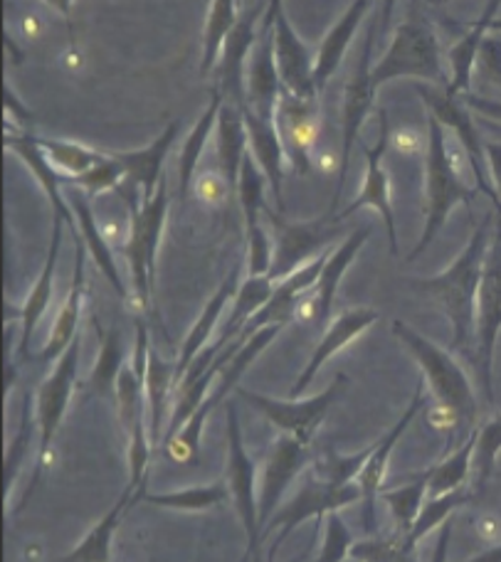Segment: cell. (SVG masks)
Wrapping results in <instances>:
<instances>
[{
    "mask_svg": "<svg viewBox=\"0 0 501 562\" xmlns=\"http://www.w3.org/2000/svg\"><path fill=\"white\" fill-rule=\"evenodd\" d=\"M489 225H492V217H487L485 223L475 229V235L469 239L463 257H459L445 274L410 281L415 289L427 291V294H433L439 304L445 306V314L453 321L455 328V344L463 348L477 334V294L479 284H482L485 259L489 252Z\"/></svg>",
    "mask_w": 501,
    "mask_h": 562,
    "instance_id": "obj_1",
    "label": "cell"
},
{
    "mask_svg": "<svg viewBox=\"0 0 501 562\" xmlns=\"http://www.w3.org/2000/svg\"><path fill=\"white\" fill-rule=\"evenodd\" d=\"M393 336L403 340V346L413 353L417 366L423 368L427 378V385L433 387L435 397L443 403L449 415L465 422L477 419V400L472 383H469L467 373L457 360L427 340L423 334L410 328L403 321H393Z\"/></svg>",
    "mask_w": 501,
    "mask_h": 562,
    "instance_id": "obj_2",
    "label": "cell"
},
{
    "mask_svg": "<svg viewBox=\"0 0 501 562\" xmlns=\"http://www.w3.org/2000/svg\"><path fill=\"white\" fill-rule=\"evenodd\" d=\"M396 77L430 79V82H449L439 59V43L430 23L420 15H410L396 27L393 43L370 72V82L378 89Z\"/></svg>",
    "mask_w": 501,
    "mask_h": 562,
    "instance_id": "obj_3",
    "label": "cell"
},
{
    "mask_svg": "<svg viewBox=\"0 0 501 562\" xmlns=\"http://www.w3.org/2000/svg\"><path fill=\"white\" fill-rule=\"evenodd\" d=\"M425 176H427V223L425 233L420 237L413 252H410V262L417 259V255L425 252L435 235L443 229L445 220L455 203H469L472 200V188H465L453 168V158L445 144V126L430 114L427 116V154H425Z\"/></svg>",
    "mask_w": 501,
    "mask_h": 562,
    "instance_id": "obj_4",
    "label": "cell"
},
{
    "mask_svg": "<svg viewBox=\"0 0 501 562\" xmlns=\"http://www.w3.org/2000/svg\"><path fill=\"white\" fill-rule=\"evenodd\" d=\"M129 207H132V235L126 243V259L132 267L134 291L142 308L152 306V286L156 274V247L164 233L166 213H168V183L166 176L158 183L156 195L136 205V200L129 195Z\"/></svg>",
    "mask_w": 501,
    "mask_h": 562,
    "instance_id": "obj_5",
    "label": "cell"
},
{
    "mask_svg": "<svg viewBox=\"0 0 501 562\" xmlns=\"http://www.w3.org/2000/svg\"><path fill=\"white\" fill-rule=\"evenodd\" d=\"M348 383L346 375H336L324 393H319L309 400H275L269 395L249 393L245 387H237L235 393L245 400L247 405H253L257 413H263L277 429H282L285 435L294 437L309 445L314 437V431L322 425L329 407L334 405V400L344 393Z\"/></svg>",
    "mask_w": 501,
    "mask_h": 562,
    "instance_id": "obj_6",
    "label": "cell"
},
{
    "mask_svg": "<svg viewBox=\"0 0 501 562\" xmlns=\"http://www.w3.org/2000/svg\"><path fill=\"white\" fill-rule=\"evenodd\" d=\"M79 348H82V338H75L73 346L65 350V356L57 360V366L49 378L37 390L35 400V417H37V429H40V459H37V471L35 479L43 471V461L49 454V445H53L55 431L63 422L65 409L69 405V397H73L75 387V375H77V363H79Z\"/></svg>",
    "mask_w": 501,
    "mask_h": 562,
    "instance_id": "obj_7",
    "label": "cell"
},
{
    "mask_svg": "<svg viewBox=\"0 0 501 562\" xmlns=\"http://www.w3.org/2000/svg\"><path fill=\"white\" fill-rule=\"evenodd\" d=\"M358 498H364L358 484L334 486V484H326V481H322L314 474H309L304 479L302 488L297 491L294 498L289 501L285 508L277 510V514L272 516V524H269V528H267V530H272L277 526H282V530H279V536L272 546V555L279 548V543H282V540L292 533L297 526H302L307 518H324L326 514H332V510L354 504V501H358Z\"/></svg>",
    "mask_w": 501,
    "mask_h": 562,
    "instance_id": "obj_8",
    "label": "cell"
},
{
    "mask_svg": "<svg viewBox=\"0 0 501 562\" xmlns=\"http://www.w3.org/2000/svg\"><path fill=\"white\" fill-rule=\"evenodd\" d=\"M374 27H368L366 33V43L360 47V55L356 59L354 72H350L348 82H346V92H344V146H341V164H338V188L332 200V207L336 210L338 198L344 193V183H346V170H348V160H350V150H354L358 132L364 126L366 116L370 109H374V97H376V87L370 82V49H374Z\"/></svg>",
    "mask_w": 501,
    "mask_h": 562,
    "instance_id": "obj_9",
    "label": "cell"
},
{
    "mask_svg": "<svg viewBox=\"0 0 501 562\" xmlns=\"http://www.w3.org/2000/svg\"><path fill=\"white\" fill-rule=\"evenodd\" d=\"M279 5H282V0H272L267 5L263 30H259L247 67V109H253L255 114L265 119H275L277 102L285 92L277 75L275 57V18Z\"/></svg>",
    "mask_w": 501,
    "mask_h": 562,
    "instance_id": "obj_10",
    "label": "cell"
},
{
    "mask_svg": "<svg viewBox=\"0 0 501 562\" xmlns=\"http://www.w3.org/2000/svg\"><path fill=\"white\" fill-rule=\"evenodd\" d=\"M497 239L485 259L482 284L477 294V358L482 366L487 397L492 400V356L501 328V225H497Z\"/></svg>",
    "mask_w": 501,
    "mask_h": 562,
    "instance_id": "obj_11",
    "label": "cell"
},
{
    "mask_svg": "<svg viewBox=\"0 0 501 562\" xmlns=\"http://www.w3.org/2000/svg\"><path fill=\"white\" fill-rule=\"evenodd\" d=\"M227 486L235 498L237 516L249 536V553L257 548L259 540V510L255 496V464L249 459L243 431H240L237 409L227 405Z\"/></svg>",
    "mask_w": 501,
    "mask_h": 562,
    "instance_id": "obj_12",
    "label": "cell"
},
{
    "mask_svg": "<svg viewBox=\"0 0 501 562\" xmlns=\"http://www.w3.org/2000/svg\"><path fill=\"white\" fill-rule=\"evenodd\" d=\"M275 57L277 75L285 92L299 99V102L314 104L316 85L312 53H309L307 45L294 33V27L285 13V5H279L275 18Z\"/></svg>",
    "mask_w": 501,
    "mask_h": 562,
    "instance_id": "obj_13",
    "label": "cell"
},
{
    "mask_svg": "<svg viewBox=\"0 0 501 562\" xmlns=\"http://www.w3.org/2000/svg\"><path fill=\"white\" fill-rule=\"evenodd\" d=\"M417 94L423 97V102L427 104L430 114H433L445 128H453V132L457 134L459 144H463V148L467 150L469 164H472V173L477 178L479 190H482V193H487L499 205V195L494 193L492 186H489L487 173H485V168H487L485 166L487 164L485 146L479 144L477 128L472 124V119H469L467 109L463 106V102H459V99L447 97L445 92H435V89H430L425 85L417 87Z\"/></svg>",
    "mask_w": 501,
    "mask_h": 562,
    "instance_id": "obj_14",
    "label": "cell"
},
{
    "mask_svg": "<svg viewBox=\"0 0 501 562\" xmlns=\"http://www.w3.org/2000/svg\"><path fill=\"white\" fill-rule=\"evenodd\" d=\"M269 220H272L277 227V252H275V265L272 272H269V279L272 281H282L289 274H294L299 267H304L312 262L309 255H314L319 247H326L332 243L336 229L329 227L324 220L322 223H312V225H292L285 223L282 217H277L275 213H267Z\"/></svg>",
    "mask_w": 501,
    "mask_h": 562,
    "instance_id": "obj_15",
    "label": "cell"
},
{
    "mask_svg": "<svg viewBox=\"0 0 501 562\" xmlns=\"http://www.w3.org/2000/svg\"><path fill=\"white\" fill-rule=\"evenodd\" d=\"M386 148H388V122H386V112H380V140H378V146L366 148L368 168H366L364 188H360V195L354 200V203H350L346 210H341L334 220L336 223L338 220H346L348 215H354L360 207L378 210V215L383 217L386 229H388L390 249H393V255H396L398 252V233H396L393 205H390V183H388V176L383 170Z\"/></svg>",
    "mask_w": 501,
    "mask_h": 562,
    "instance_id": "obj_16",
    "label": "cell"
},
{
    "mask_svg": "<svg viewBox=\"0 0 501 562\" xmlns=\"http://www.w3.org/2000/svg\"><path fill=\"white\" fill-rule=\"evenodd\" d=\"M309 464V445L282 435L272 447V454L267 459V471L259 491V524H267L277 514V504L282 501L287 486L299 471Z\"/></svg>",
    "mask_w": 501,
    "mask_h": 562,
    "instance_id": "obj_17",
    "label": "cell"
},
{
    "mask_svg": "<svg viewBox=\"0 0 501 562\" xmlns=\"http://www.w3.org/2000/svg\"><path fill=\"white\" fill-rule=\"evenodd\" d=\"M263 15V5H255L253 10H247L245 15H240L237 25L230 33L227 43L223 47V55H220V92L223 97L233 99V104H237L240 109L247 106V94L243 92V67L245 59L249 55V49L255 47L257 43V20Z\"/></svg>",
    "mask_w": 501,
    "mask_h": 562,
    "instance_id": "obj_18",
    "label": "cell"
},
{
    "mask_svg": "<svg viewBox=\"0 0 501 562\" xmlns=\"http://www.w3.org/2000/svg\"><path fill=\"white\" fill-rule=\"evenodd\" d=\"M425 405V385H417L415 395H413V403L408 405V409L400 417L398 425L388 431L383 439H378L374 445V454L368 457L364 471H360L356 484L360 488V494H364L366 501V510H364V520L368 528H374L376 524V498H378V488L383 484V476H386V469H388V459L393 454V447L398 445V439L403 437V431L408 429L410 422L415 419V415L423 409Z\"/></svg>",
    "mask_w": 501,
    "mask_h": 562,
    "instance_id": "obj_19",
    "label": "cell"
},
{
    "mask_svg": "<svg viewBox=\"0 0 501 562\" xmlns=\"http://www.w3.org/2000/svg\"><path fill=\"white\" fill-rule=\"evenodd\" d=\"M378 318H380L378 311L366 308V306L350 308V311H346L344 316H338L334 324L329 326L324 338L319 340V346L314 350L312 360H309V366L304 368V373L299 375L297 383L292 385V393H289V400H299V395H302L304 390L309 387V383H312L314 375L324 368L326 360L332 358V356H336L338 350H344L350 344V340L364 334L368 326H374Z\"/></svg>",
    "mask_w": 501,
    "mask_h": 562,
    "instance_id": "obj_20",
    "label": "cell"
},
{
    "mask_svg": "<svg viewBox=\"0 0 501 562\" xmlns=\"http://www.w3.org/2000/svg\"><path fill=\"white\" fill-rule=\"evenodd\" d=\"M275 124L279 136H282L289 160H292L299 173L307 176L309 170H312V164H309V144H312L316 136L314 104L299 102L292 94L282 92L277 102Z\"/></svg>",
    "mask_w": 501,
    "mask_h": 562,
    "instance_id": "obj_21",
    "label": "cell"
},
{
    "mask_svg": "<svg viewBox=\"0 0 501 562\" xmlns=\"http://www.w3.org/2000/svg\"><path fill=\"white\" fill-rule=\"evenodd\" d=\"M245 112V124H247V136H249V154L259 160V168L267 178L269 188H272L275 203L277 207H285V198H282V164H285V144L282 136L277 132L275 119H265L255 114L253 109H243Z\"/></svg>",
    "mask_w": 501,
    "mask_h": 562,
    "instance_id": "obj_22",
    "label": "cell"
},
{
    "mask_svg": "<svg viewBox=\"0 0 501 562\" xmlns=\"http://www.w3.org/2000/svg\"><path fill=\"white\" fill-rule=\"evenodd\" d=\"M178 136V124H168L166 132L158 136L152 146L142 150H122V154H109L116 164H122L129 186H142L144 200H152L164 178V158Z\"/></svg>",
    "mask_w": 501,
    "mask_h": 562,
    "instance_id": "obj_23",
    "label": "cell"
},
{
    "mask_svg": "<svg viewBox=\"0 0 501 562\" xmlns=\"http://www.w3.org/2000/svg\"><path fill=\"white\" fill-rule=\"evenodd\" d=\"M73 237H75V247H77L73 289H69L65 306L59 308L57 321L53 326V334H49L45 350L40 353V360H43V363H53V360L63 358L65 350L73 346V340L77 338L79 311H82V296H85V247H82V235L77 233Z\"/></svg>",
    "mask_w": 501,
    "mask_h": 562,
    "instance_id": "obj_24",
    "label": "cell"
},
{
    "mask_svg": "<svg viewBox=\"0 0 501 562\" xmlns=\"http://www.w3.org/2000/svg\"><path fill=\"white\" fill-rule=\"evenodd\" d=\"M497 10H499V0L487 3V10L482 13V18H479L477 23L469 25V33L463 40H457L453 49H449V82L445 89L447 97L459 99V97L469 94L467 89H469V85H472L479 47H482V40L487 37V30L494 23Z\"/></svg>",
    "mask_w": 501,
    "mask_h": 562,
    "instance_id": "obj_25",
    "label": "cell"
},
{
    "mask_svg": "<svg viewBox=\"0 0 501 562\" xmlns=\"http://www.w3.org/2000/svg\"><path fill=\"white\" fill-rule=\"evenodd\" d=\"M67 198H69V207H73L75 213V223H77V233L82 235L85 245L89 252H92L97 267L102 269V274L109 279V284L114 286V291L122 299H129V291L126 286L122 284V277H119V269L114 265V257H112V249H109L107 239L102 237V229L97 227V220H94V213L92 207H89V200L87 195L79 190L75 183H67Z\"/></svg>",
    "mask_w": 501,
    "mask_h": 562,
    "instance_id": "obj_26",
    "label": "cell"
},
{
    "mask_svg": "<svg viewBox=\"0 0 501 562\" xmlns=\"http://www.w3.org/2000/svg\"><path fill=\"white\" fill-rule=\"evenodd\" d=\"M249 136L245 124V112L233 102H223L218 114V158L223 166V176L230 190L240 186V168L247 156Z\"/></svg>",
    "mask_w": 501,
    "mask_h": 562,
    "instance_id": "obj_27",
    "label": "cell"
},
{
    "mask_svg": "<svg viewBox=\"0 0 501 562\" xmlns=\"http://www.w3.org/2000/svg\"><path fill=\"white\" fill-rule=\"evenodd\" d=\"M368 8H370L368 0H354V3H350L344 13V18H341L338 23L329 30V35L324 37V43H322V47H319V55L314 59L316 92H322L329 79H332V75L338 69L341 59H344L350 40H354L360 20H364Z\"/></svg>",
    "mask_w": 501,
    "mask_h": 562,
    "instance_id": "obj_28",
    "label": "cell"
},
{
    "mask_svg": "<svg viewBox=\"0 0 501 562\" xmlns=\"http://www.w3.org/2000/svg\"><path fill=\"white\" fill-rule=\"evenodd\" d=\"M368 237H370V227H360V229H356V233H350L346 237L344 245L332 249V255H329L326 265H324V272L316 281L314 316H316L319 326H324L329 321V314H332V306H334V299H336L341 279H344L348 265L354 262L356 255L360 252V247L366 245Z\"/></svg>",
    "mask_w": 501,
    "mask_h": 562,
    "instance_id": "obj_29",
    "label": "cell"
},
{
    "mask_svg": "<svg viewBox=\"0 0 501 562\" xmlns=\"http://www.w3.org/2000/svg\"><path fill=\"white\" fill-rule=\"evenodd\" d=\"M5 146L25 160L27 168L33 170L40 183H43L45 193L49 195V203H53V207H55V217H63L69 225V229H73V235H77L73 207H69L63 200V195H59V186H65V176L59 173L57 168H53V164L45 158L43 148H37L33 136H13V134H5Z\"/></svg>",
    "mask_w": 501,
    "mask_h": 562,
    "instance_id": "obj_30",
    "label": "cell"
},
{
    "mask_svg": "<svg viewBox=\"0 0 501 562\" xmlns=\"http://www.w3.org/2000/svg\"><path fill=\"white\" fill-rule=\"evenodd\" d=\"M235 291H240L237 269H235V272H230V277L223 281V284H220V289L215 291V296L208 301L205 311L196 321V326L190 328V334L186 338L183 348H180V358L176 363V385L180 383V380H183V375L188 373V368L193 366V360L200 353H203V346L208 344V338H210V334H213L220 314H223V308L227 306V301H230V296L235 294Z\"/></svg>",
    "mask_w": 501,
    "mask_h": 562,
    "instance_id": "obj_31",
    "label": "cell"
},
{
    "mask_svg": "<svg viewBox=\"0 0 501 562\" xmlns=\"http://www.w3.org/2000/svg\"><path fill=\"white\" fill-rule=\"evenodd\" d=\"M59 239H63V217H55L53 225V239H49V252H47V262L43 267V274H40L37 284L30 291L27 301L20 308V321H23V334H20V350L27 358V344L33 338V330L37 326V321L43 318V314L49 306V296H53V277H55V267H57V255H59Z\"/></svg>",
    "mask_w": 501,
    "mask_h": 562,
    "instance_id": "obj_32",
    "label": "cell"
},
{
    "mask_svg": "<svg viewBox=\"0 0 501 562\" xmlns=\"http://www.w3.org/2000/svg\"><path fill=\"white\" fill-rule=\"evenodd\" d=\"M144 488L136 491L132 486H126V491L122 494V498L116 501L114 508L109 510V514L99 520V524L92 528V533H89L82 543H79L73 553L65 558V562H109V548H112V536L116 526L122 524V516L124 510L134 504L136 498H144Z\"/></svg>",
    "mask_w": 501,
    "mask_h": 562,
    "instance_id": "obj_33",
    "label": "cell"
},
{
    "mask_svg": "<svg viewBox=\"0 0 501 562\" xmlns=\"http://www.w3.org/2000/svg\"><path fill=\"white\" fill-rule=\"evenodd\" d=\"M225 97L220 89H213V94H210V104L203 112V116L198 119L193 132L188 134L183 148H180V158H178V180H180V198L188 195V188H190V180H193V173L198 168V160L203 156V148L208 144V136L213 128L218 126V114H220V106H223Z\"/></svg>",
    "mask_w": 501,
    "mask_h": 562,
    "instance_id": "obj_34",
    "label": "cell"
},
{
    "mask_svg": "<svg viewBox=\"0 0 501 562\" xmlns=\"http://www.w3.org/2000/svg\"><path fill=\"white\" fill-rule=\"evenodd\" d=\"M285 326H267V328H263V330H257L255 336H249L247 340H245V346L237 350V353L227 360V366L220 370V385L215 387V393L210 395L208 400H205V407L208 409H215V405L218 403H225V397H227V393L230 390H237V385H240V378H243L245 373H247V368L253 366V360L263 353V350L272 344V338L279 334V330H282Z\"/></svg>",
    "mask_w": 501,
    "mask_h": 562,
    "instance_id": "obj_35",
    "label": "cell"
},
{
    "mask_svg": "<svg viewBox=\"0 0 501 562\" xmlns=\"http://www.w3.org/2000/svg\"><path fill=\"white\" fill-rule=\"evenodd\" d=\"M275 281L269 277H247V281L237 291V301L233 308V316L227 318V326L223 330L220 340L223 344H233V340L243 334L245 326L257 316V311H263L265 304L275 294Z\"/></svg>",
    "mask_w": 501,
    "mask_h": 562,
    "instance_id": "obj_36",
    "label": "cell"
},
{
    "mask_svg": "<svg viewBox=\"0 0 501 562\" xmlns=\"http://www.w3.org/2000/svg\"><path fill=\"white\" fill-rule=\"evenodd\" d=\"M176 383V366L166 363L158 358L154 350L148 356V370H146V405H148V437L152 445L162 441V415L166 407L168 387Z\"/></svg>",
    "mask_w": 501,
    "mask_h": 562,
    "instance_id": "obj_37",
    "label": "cell"
},
{
    "mask_svg": "<svg viewBox=\"0 0 501 562\" xmlns=\"http://www.w3.org/2000/svg\"><path fill=\"white\" fill-rule=\"evenodd\" d=\"M475 445H477V429H472V435L467 437V441L459 447L453 457L443 464H437L433 469H427V491L430 496H445L453 494V491L463 488L467 484L469 471H472V457H475Z\"/></svg>",
    "mask_w": 501,
    "mask_h": 562,
    "instance_id": "obj_38",
    "label": "cell"
},
{
    "mask_svg": "<svg viewBox=\"0 0 501 562\" xmlns=\"http://www.w3.org/2000/svg\"><path fill=\"white\" fill-rule=\"evenodd\" d=\"M237 5L233 0H213L208 10V23H205V49H203V63H200V72L208 75L220 63L223 47L227 43L230 33L237 25Z\"/></svg>",
    "mask_w": 501,
    "mask_h": 562,
    "instance_id": "obj_39",
    "label": "cell"
},
{
    "mask_svg": "<svg viewBox=\"0 0 501 562\" xmlns=\"http://www.w3.org/2000/svg\"><path fill=\"white\" fill-rule=\"evenodd\" d=\"M37 148H43V154L49 156V164L63 170L65 180H75L92 170L104 156L97 150H89L79 144H67V140L55 138H33Z\"/></svg>",
    "mask_w": 501,
    "mask_h": 562,
    "instance_id": "obj_40",
    "label": "cell"
},
{
    "mask_svg": "<svg viewBox=\"0 0 501 562\" xmlns=\"http://www.w3.org/2000/svg\"><path fill=\"white\" fill-rule=\"evenodd\" d=\"M230 496L227 481H218L210 486H196L186 491H174V494H146L144 498L148 504L162 508H176V510H208L218 504H223Z\"/></svg>",
    "mask_w": 501,
    "mask_h": 562,
    "instance_id": "obj_41",
    "label": "cell"
},
{
    "mask_svg": "<svg viewBox=\"0 0 501 562\" xmlns=\"http://www.w3.org/2000/svg\"><path fill=\"white\" fill-rule=\"evenodd\" d=\"M257 160L249 154L243 160V168H240V203H243V213H245V223H247V235L255 233L259 227V213H265V188L269 186L265 173L257 170Z\"/></svg>",
    "mask_w": 501,
    "mask_h": 562,
    "instance_id": "obj_42",
    "label": "cell"
},
{
    "mask_svg": "<svg viewBox=\"0 0 501 562\" xmlns=\"http://www.w3.org/2000/svg\"><path fill=\"white\" fill-rule=\"evenodd\" d=\"M427 484H430V479H427V471H425V474H420L413 481V484L400 486L396 491H383V501L390 506V510H393L398 526L405 536L410 533V530H413L420 510H423V506H425Z\"/></svg>",
    "mask_w": 501,
    "mask_h": 562,
    "instance_id": "obj_43",
    "label": "cell"
},
{
    "mask_svg": "<svg viewBox=\"0 0 501 562\" xmlns=\"http://www.w3.org/2000/svg\"><path fill=\"white\" fill-rule=\"evenodd\" d=\"M469 501V491L463 486L453 491V494H445V496H437V498H430L425 501L423 510H420V516L415 520L413 530H410L408 538H405V548H413L420 538L427 536L430 530L437 528V526H445L449 520V514H453L455 508L465 506Z\"/></svg>",
    "mask_w": 501,
    "mask_h": 562,
    "instance_id": "obj_44",
    "label": "cell"
},
{
    "mask_svg": "<svg viewBox=\"0 0 501 562\" xmlns=\"http://www.w3.org/2000/svg\"><path fill=\"white\" fill-rule=\"evenodd\" d=\"M122 336H119L116 328H109L102 340V356H99V363L92 373V390L99 395H109L112 387H116V378L122 373Z\"/></svg>",
    "mask_w": 501,
    "mask_h": 562,
    "instance_id": "obj_45",
    "label": "cell"
},
{
    "mask_svg": "<svg viewBox=\"0 0 501 562\" xmlns=\"http://www.w3.org/2000/svg\"><path fill=\"white\" fill-rule=\"evenodd\" d=\"M370 454H374V445L360 451V454H354V457H338L336 451H329L326 459L316 461V464L312 467V474L319 476L322 481H326V484L348 486L350 481L358 479L360 471H364Z\"/></svg>",
    "mask_w": 501,
    "mask_h": 562,
    "instance_id": "obj_46",
    "label": "cell"
},
{
    "mask_svg": "<svg viewBox=\"0 0 501 562\" xmlns=\"http://www.w3.org/2000/svg\"><path fill=\"white\" fill-rule=\"evenodd\" d=\"M501 451V417H494L492 422L477 431V445H475V457H472V469H475V481L479 491L492 476L497 467V457Z\"/></svg>",
    "mask_w": 501,
    "mask_h": 562,
    "instance_id": "obj_47",
    "label": "cell"
},
{
    "mask_svg": "<svg viewBox=\"0 0 501 562\" xmlns=\"http://www.w3.org/2000/svg\"><path fill=\"white\" fill-rule=\"evenodd\" d=\"M35 425H37L35 403H33V397L27 395L25 407H23V419H20V427H18V435L13 437V441H10L8 451H5V488H8V494H10V488H13L18 467L23 464V457L27 454L30 437H33Z\"/></svg>",
    "mask_w": 501,
    "mask_h": 562,
    "instance_id": "obj_48",
    "label": "cell"
},
{
    "mask_svg": "<svg viewBox=\"0 0 501 562\" xmlns=\"http://www.w3.org/2000/svg\"><path fill=\"white\" fill-rule=\"evenodd\" d=\"M116 400H119V413H122V422L126 429L132 431L138 419H142V395L146 393V387L142 380L136 378L134 366H124L122 373L116 378Z\"/></svg>",
    "mask_w": 501,
    "mask_h": 562,
    "instance_id": "obj_49",
    "label": "cell"
},
{
    "mask_svg": "<svg viewBox=\"0 0 501 562\" xmlns=\"http://www.w3.org/2000/svg\"><path fill=\"white\" fill-rule=\"evenodd\" d=\"M124 178H126V173H124L122 164H116V160L107 154L92 170H89V173L79 176L75 180H67V183L82 186L87 195H97V193H104V190H109V188H119Z\"/></svg>",
    "mask_w": 501,
    "mask_h": 562,
    "instance_id": "obj_50",
    "label": "cell"
},
{
    "mask_svg": "<svg viewBox=\"0 0 501 562\" xmlns=\"http://www.w3.org/2000/svg\"><path fill=\"white\" fill-rule=\"evenodd\" d=\"M132 435V445H129V467H132V481L129 486L142 491L144 488V476H146V467H148V454H152V437L146 435L144 422L138 419L134 429L129 431Z\"/></svg>",
    "mask_w": 501,
    "mask_h": 562,
    "instance_id": "obj_51",
    "label": "cell"
},
{
    "mask_svg": "<svg viewBox=\"0 0 501 562\" xmlns=\"http://www.w3.org/2000/svg\"><path fill=\"white\" fill-rule=\"evenodd\" d=\"M249 277H269L275 265V249L269 243V235L259 225L255 233H249Z\"/></svg>",
    "mask_w": 501,
    "mask_h": 562,
    "instance_id": "obj_52",
    "label": "cell"
},
{
    "mask_svg": "<svg viewBox=\"0 0 501 562\" xmlns=\"http://www.w3.org/2000/svg\"><path fill=\"white\" fill-rule=\"evenodd\" d=\"M326 546H324V555L322 562H341L346 555V550L350 546V533L336 510L326 514Z\"/></svg>",
    "mask_w": 501,
    "mask_h": 562,
    "instance_id": "obj_53",
    "label": "cell"
},
{
    "mask_svg": "<svg viewBox=\"0 0 501 562\" xmlns=\"http://www.w3.org/2000/svg\"><path fill=\"white\" fill-rule=\"evenodd\" d=\"M477 72H479V79H485V82L501 87V37L499 35H487L482 40V47H479V57H477Z\"/></svg>",
    "mask_w": 501,
    "mask_h": 562,
    "instance_id": "obj_54",
    "label": "cell"
},
{
    "mask_svg": "<svg viewBox=\"0 0 501 562\" xmlns=\"http://www.w3.org/2000/svg\"><path fill=\"white\" fill-rule=\"evenodd\" d=\"M459 99H463L467 106L477 109L479 114L492 116V119H497V122H501V102H492V99H485V97H477V94H465Z\"/></svg>",
    "mask_w": 501,
    "mask_h": 562,
    "instance_id": "obj_55",
    "label": "cell"
},
{
    "mask_svg": "<svg viewBox=\"0 0 501 562\" xmlns=\"http://www.w3.org/2000/svg\"><path fill=\"white\" fill-rule=\"evenodd\" d=\"M485 154L489 158V164H492V173H494V180L501 188V144H487L485 146Z\"/></svg>",
    "mask_w": 501,
    "mask_h": 562,
    "instance_id": "obj_56",
    "label": "cell"
},
{
    "mask_svg": "<svg viewBox=\"0 0 501 562\" xmlns=\"http://www.w3.org/2000/svg\"><path fill=\"white\" fill-rule=\"evenodd\" d=\"M472 562H501V546H499V548H492V550H489V553H485V555L475 558Z\"/></svg>",
    "mask_w": 501,
    "mask_h": 562,
    "instance_id": "obj_57",
    "label": "cell"
},
{
    "mask_svg": "<svg viewBox=\"0 0 501 562\" xmlns=\"http://www.w3.org/2000/svg\"><path fill=\"white\" fill-rule=\"evenodd\" d=\"M489 30H494V33H501V20H494L492 27H489Z\"/></svg>",
    "mask_w": 501,
    "mask_h": 562,
    "instance_id": "obj_58",
    "label": "cell"
}]
</instances>
